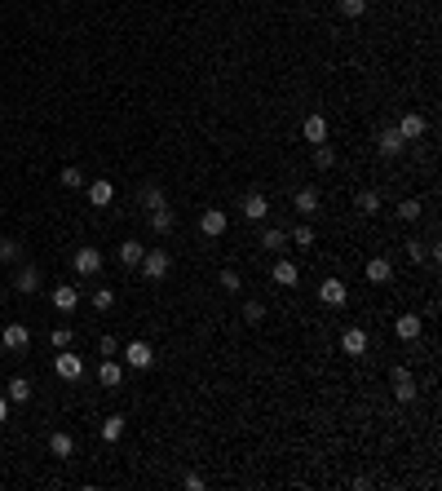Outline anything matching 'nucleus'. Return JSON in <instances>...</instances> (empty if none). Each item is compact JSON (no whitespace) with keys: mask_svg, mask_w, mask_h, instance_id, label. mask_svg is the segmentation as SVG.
Listing matches in <instances>:
<instances>
[{"mask_svg":"<svg viewBox=\"0 0 442 491\" xmlns=\"http://www.w3.org/2000/svg\"><path fill=\"white\" fill-rule=\"evenodd\" d=\"M54 372L62 376V381H80V376H84V359L71 354V350H58L54 354Z\"/></svg>","mask_w":442,"mask_h":491,"instance_id":"2","label":"nucleus"},{"mask_svg":"<svg viewBox=\"0 0 442 491\" xmlns=\"http://www.w3.org/2000/svg\"><path fill=\"white\" fill-rule=\"evenodd\" d=\"M394 279V261L389 257H372L367 261V284H389Z\"/></svg>","mask_w":442,"mask_h":491,"instance_id":"14","label":"nucleus"},{"mask_svg":"<svg viewBox=\"0 0 442 491\" xmlns=\"http://www.w3.org/2000/svg\"><path fill=\"white\" fill-rule=\"evenodd\" d=\"M14 288L23 292V297H31V292H40V270H36V266H23V270L14 275Z\"/></svg>","mask_w":442,"mask_h":491,"instance_id":"16","label":"nucleus"},{"mask_svg":"<svg viewBox=\"0 0 442 491\" xmlns=\"http://www.w3.org/2000/svg\"><path fill=\"white\" fill-rule=\"evenodd\" d=\"M420 328H425V323H420V315H403V319L394 323V332H398L403 341H416V337H420Z\"/></svg>","mask_w":442,"mask_h":491,"instance_id":"23","label":"nucleus"},{"mask_svg":"<svg viewBox=\"0 0 442 491\" xmlns=\"http://www.w3.org/2000/svg\"><path fill=\"white\" fill-rule=\"evenodd\" d=\"M142 257H146V248L138 244V239H124V244H120V266H142Z\"/></svg>","mask_w":442,"mask_h":491,"instance_id":"20","label":"nucleus"},{"mask_svg":"<svg viewBox=\"0 0 442 491\" xmlns=\"http://www.w3.org/2000/svg\"><path fill=\"white\" fill-rule=\"evenodd\" d=\"M62 5H67V0H62Z\"/></svg>","mask_w":442,"mask_h":491,"instance_id":"44","label":"nucleus"},{"mask_svg":"<svg viewBox=\"0 0 442 491\" xmlns=\"http://www.w3.org/2000/svg\"><path fill=\"white\" fill-rule=\"evenodd\" d=\"M403 253L412 257V261H425V257H429V244H420V239H407V244H403Z\"/></svg>","mask_w":442,"mask_h":491,"instance_id":"34","label":"nucleus"},{"mask_svg":"<svg viewBox=\"0 0 442 491\" xmlns=\"http://www.w3.org/2000/svg\"><path fill=\"white\" fill-rule=\"evenodd\" d=\"M98 381L107 385V390H115V385L124 381V368H120L115 359H102V363H98Z\"/></svg>","mask_w":442,"mask_h":491,"instance_id":"17","label":"nucleus"},{"mask_svg":"<svg viewBox=\"0 0 442 491\" xmlns=\"http://www.w3.org/2000/svg\"><path fill=\"white\" fill-rule=\"evenodd\" d=\"M0 266H5V261H0Z\"/></svg>","mask_w":442,"mask_h":491,"instance_id":"43","label":"nucleus"},{"mask_svg":"<svg viewBox=\"0 0 442 491\" xmlns=\"http://www.w3.org/2000/svg\"><path fill=\"white\" fill-rule=\"evenodd\" d=\"M359 213H381V191H359Z\"/></svg>","mask_w":442,"mask_h":491,"instance_id":"30","label":"nucleus"},{"mask_svg":"<svg viewBox=\"0 0 442 491\" xmlns=\"http://www.w3.org/2000/svg\"><path fill=\"white\" fill-rule=\"evenodd\" d=\"M76 275L80 279L102 275V248H76Z\"/></svg>","mask_w":442,"mask_h":491,"instance_id":"4","label":"nucleus"},{"mask_svg":"<svg viewBox=\"0 0 442 491\" xmlns=\"http://www.w3.org/2000/svg\"><path fill=\"white\" fill-rule=\"evenodd\" d=\"M49 301H54L62 315H71V310L80 306V288H76V284H58L54 292H49Z\"/></svg>","mask_w":442,"mask_h":491,"instance_id":"9","label":"nucleus"},{"mask_svg":"<svg viewBox=\"0 0 442 491\" xmlns=\"http://www.w3.org/2000/svg\"><path fill=\"white\" fill-rule=\"evenodd\" d=\"M297 279H301L297 261H275V284L279 288H297Z\"/></svg>","mask_w":442,"mask_h":491,"instance_id":"18","label":"nucleus"},{"mask_svg":"<svg viewBox=\"0 0 442 491\" xmlns=\"http://www.w3.org/2000/svg\"><path fill=\"white\" fill-rule=\"evenodd\" d=\"M341 14L345 18H363L367 14V0H341Z\"/></svg>","mask_w":442,"mask_h":491,"instance_id":"37","label":"nucleus"},{"mask_svg":"<svg viewBox=\"0 0 442 491\" xmlns=\"http://www.w3.org/2000/svg\"><path fill=\"white\" fill-rule=\"evenodd\" d=\"M71 341H76L71 328H54V332H49V346H54V350H71Z\"/></svg>","mask_w":442,"mask_h":491,"instance_id":"29","label":"nucleus"},{"mask_svg":"<svg viewBox=\"0 0 442 491\" xmlns=\"http://www.w3.org/2000/svg\"><path fill=\"white\" fill-rule=\"evenodd\" d=\"M173 226H177V213H173V208H155V213H151V231L155 235H168V231H173Z\"/></svg>","mask_w":442,"mask_h":491,"instance_id":"19","label":"nucleus"},{"mask_svg":"<svg viewBox=\"0 0 442 491\" xmlns=\"http://www.w3.org/2000/svg\"><path fill=\"white\" fill-rule=\"evenodd\" d=\"M93 310H98V315L115 310V292H111V288H93Z\"/></svg>","mask_w":442,"mask_h":491,"instance_id":"28","label":"nucleus"},{"mask_svg":"<svg viewBox=\"0 0 442 491\" xmlns=\"http://www.w3.org/2000/svg\"><path fill=\"white\" fill-rule=\"evenodd\" d=\"M168 200H164V191H160V186H142V208H146V213H155V208H164Z\"/></svg>","mask_w":442,"mask_h":491,"instance_id":"27","label":"nucleus"},{"mask_svg":"<svg viewBox=\"0 0 442 491\" xmlns=\"http://www.w3.org/2000/svg\"><path fill=\"white\" fill-rule=\"evenodd\" d=\"M261 248H270V253H283V248H288V235H283V231H266V235H261Z\"/></svg>","mask_w":442,"mask_h":491,"instance_id":"31","label":"nucleus"},{"mask_svg":"<svg viewBox=\"0 0 442 491\" xmlns=\"http://www.w3.org/2000/svg\"><path fill=\"white\" fill-rule=\"evenodd\" d=\"M239 213H244L248 222H266V217H270V200H266L261 191H248L244 204H239Z\"/></svg>","mask_w":442,"mask_h":491,"instance_id":"7","label":"nucleus"},{"mask_svg":"<svg viewBox=\"0 0 442 491\" xmlns=\"http://www.w3.org/2000/svg\"><path fill=\"white\" fill-rule=\"evenodd\" d=\"M217 284L226 288V292H239V275H235V270L226 266V270H221V279H217Z\"/></svg>","mask_w":442,"mask_h":491,"instance_id":"40","label":"nucleus"},{"mask_svg":"<svg viewBox=\"0 0 442 491\" xmlns=\"http://www.w3.org/2000/svg\"><path fill=\"white\" fill-rule=\"evenodd\" d=\"M301 138L310 142V146L328 142V120H323V116H305V124H301Z\"/></svg>","mask_w":442,"mask_h":491,"instance_id":"13","label":"nucleus"},{"mask_svg":"<svg viewBox=\"0 0 442 491\" xmlns=\"http://www.w3.org/2000/svg\"><path fill=\"white\" fill-rule=\"evenodd\" d=\"M98 350H102V354H115V350H120V341H115V337H102Z\"/></svg>","mask_w":442,"mask_h":491,"instance_id":"41","label":"nucleus"},{"mask_svg":"<svg viewBox=\"0 0 442 491\" xmlns=\"http://www.w3.org/2000/svg\"><path fill=\"white\" fill-rule=\"evenodd\" d=\"M49 452H54L58 461H67V456L76 452V438H71V434H62V430H58V434H49Z\"/></svg>","mask_w":442,"mask_h":491,"instance_id":"22","label":"nucleus"},{"mask_svg":"<svg viewBox=\"0 0 442 491\" xmlns=\"http://www.w3.org/2000/svg\"><path fill=\"white\" fill-rule=\"evenodd\" d=\"M115 200V186L107 182V177H98V182H89V204L93 208H107Z\"/></svg>","mask_w":442,"mask_h":491,"instance_id":"15","label":"nucleus"},{"mask_svg":"<svg viewBox=\"0 0 442 491\" xmlns=\"http://www.w3.org/2000/svg\"><path fill=\"white\" fill-rule=\"evenodd\" d=\"M226 226H230V217L221 213V208H204V213H199V231H204L208 239H221Z\"/></svg>","mask_w":442,"mask_h":491,"instance_id":"5","label":"nucleus"},{"mask_svg":"<svg viewBox=\"0 0 442 491\" xmlns=\"http://www.w3.org/2000/svg\"><path fill=\"white\" fill-rule=\"evenodd\" d=\"M314 164H319V169H332V164H336V151H332L328 142H319V146H314Z\"/></svg>","mask_w":442,"mask_h":491,"instance_id":"32","label":"nucleus"},{"mask_svg":"<svg viewBox=\"0 0 442 491\" xmlns=\"http://www.w3.org/2000/svg\"><path fill=\"white\" fill-rule=\"evenodd\" d=\"M367 346H372V341H367V332H363V328H345V332H341V350L350 354V359L367 354Z\"/></svg>","mask_w":442,"mask_h":491,"instance_id":"10","label":"nucleus"},{"mask_svg":"<svg viewBox=\"0 0 442 491\" xmlns=\"http://www.w3.org/2000/svg\"><path fill=\"white\" fill-rule=\"evenodd\" d=\"M0 346H5V350H14V354H18V350H27V346H31V332L23 328V323H9V328H5V332H0Z\"/></svg>","mask_w":442,"mask_h":491,"instance_id":"11","label":"nucleus"},{"mask_svg":"<svg viewBox=\"0 0 442 491\" xmlns=\"http://www.w3.org/2000/svg\"><path fill=\"white\" fill-rule=\"evenodd\" d=\"M62 186H67V191H80V186H84V173H80V169H62Z\"/></svg>","mask_w":442,"mask_h":491,"instance_id":"38","label":"nucleus"},{"mask_svg":"<svg viewBox=\"0 0 442 491\" xmlns=\"http://www.w3.org/2000/svg\"><path fill=\"white\" fill-rule=\"evenodd\" d=\"M376 142H381V155H403V133H398V129H381V138H376Z\"/></svg>","mask_w":442,"mask_h":491,"instance_id":"21","label":"nucleus"},{"mask_svg":"<svg viewBox=\"0 0 442 491\" xmlns=\"http://www.w3.org/2000/svg\"><path fill=\"white\" fill-rule=\"evenodd\" d=\"M288 239H292L297 248H314V231H310V226H297V231H292Z\"/></svg>","mask_w":442,"mask_h":491,"instance_id":"35","label":"nucleus"},{"mask_svg":"<svg viewBox=\"0 0 442 491\" xmlns=\"http://www.w3.org/2000/svg\"><path fill=\"white\" fill-rule=\"evenodd\" d=\"M389 381H394V399L398 403H416V376L407 363H398L394 372H389Z\"/></svg>","mask_w":442,"mask_h":491,"instance_id":"1","label":"nucleus"},{"mask_svg":"<svg viewBox=\"0 0 442 491\" xmlns=\"http://www.w3.org/2000/svg\"><path fill=\"white\" fill-rule=\"evenodd\" d=\"M168 266H173V261H168L164 248H146V257H142V275H146V279H164Z\"/></svg>","mask_w":442,"mask_h":491,"instance_id":"6","label":"nucleus"},{"mask_svg":"<svg viewBox=\"0 0 442 491\" xmlns=\"http://www.w3.org/2000/svg\"><path fill=\"white\" fill-rule=\"evenodd\" d=\"M292 208H297L301 217L319 213V195H314V191H297V195H292Z\"/></svg>","mask_w":442,"mask_h":491,"instance_id":"25","label":"nucleus"},{"mask_svg":"<svg viewBox=\"0 0 442 491\" xmlns=\"http://www.w3.org/2000/svg\"><path fill=\"white\" fill-rule=\"evenodd\" d=\"M420 213H425V208H420V200H403V204H398V222H416Z\"/></svg>","mask_w":442,"mask_h":491,"instance_id":"33","label":"nucleus"},{"mask_svg":"<svg viewBox=\"0 0 442 491\" xmlns=\"http://www.w3.org/2000/svg\"><path fill=\"white\" fill-rule=\"evenodd\" d=\"M124 425H129L124 416H107V421H102V438H107V443H120V438H124Z\"/></svg>","mask_w":442,"mask_h":491,"instance_id":"26","label":"nucleus"},{"mask_svg":"<svg viewBox=\"0 0 442 491\" xmlns=\"http://www.w3.org/2000/svg\"><path fill=\"white\" fill-rule=\"evenodd\" d=\"M124 363H129L133 372H146L155 363V350L146 346V341H129V346H124Z\"/></svg>","mask_w":442,"mask_h":491,"instance_id":"3","label":"nucleus"},{"mask_svg":"<svg viewBox=\"0 0 442 491\" xmlns=\"http://www.w3.org/2000/svg\"><path fill=\"white\" fill-rule=\"evenodd\" d=\"M5 399H9V403H31V381H27V376H14Z\"/></svg>","mask_w":442,"mask_h":491,"instance_id":"24","label":"nucleus"},{"mask_svg":"<svg viewBox=\"0 0 442 491\" xmlns=\"http://www.w3.org/2000/svg\"><path fill=\"white\" fill-rule=\"evenodd\" d=\"M18 257H23L18 239H0V261H18Z\"/></svg>","mask_w":442,"mask_h":491,"instance_id":"36","label":"nucleus"},{"mask_svg":"<svg viewBox=\"0 0 442 491\" xmlns=\"http://www.w3.org/2000/svg\"><path fill=\"white\" fill-rule=\"evenodd\" d=\"M319 301H323V306H345V301H350V288H345L341 279H323V284H319Z\"/></svg>","mask_w":442,"mask_h":491,"instance_id":"8","label":"nucleus"},{"mask_svg":"<svg viewBox=\"0 0 442 491\" xmlns=\"http://www.w3.org/2000/svg\"><path fill=\"white\" fill-rule=\"evenodd\" d=\"M9 421V399H0V425Z\"/></svg>","mask_w":442,"mask_h":491,"instance_id":"42","label":"nucleus"},{"mask_svg":"<svg viewBox=\"0 0 442 491\" xmlns=\"http://www.w3.org/2000/svg\"><path fill=\"white\" fill-rule=\"evenodd\" d=\"M398 133H403V142H420L425 138V116H420V111H407V116L398 120Z\"/></svg>","mask_w":442,"mask_h":491,"instance_id":"12","label":"nucleus"},{"mask_svg":"<svg viewBox=\"0 0 442 491\" xmlns=\"http://www.w3.org/2000/svg\"><path fill=\"white\" fill-rule=\"evenodd\" d=\"M244 319H248V323H261V319H266V306H261V301H248V306H244Z\"/></svg>","mask_w":442,"mask_h":491,"instance_id":"39","label":"nucleus"}]
</instances>
